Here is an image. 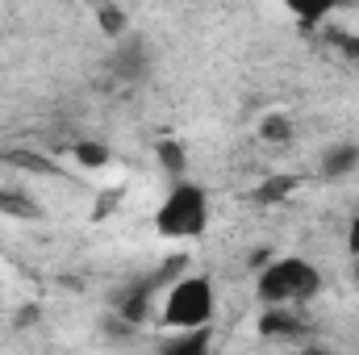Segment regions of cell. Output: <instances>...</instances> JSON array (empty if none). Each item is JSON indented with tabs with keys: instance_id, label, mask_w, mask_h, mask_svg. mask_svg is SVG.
I'll list each match as a JSON object with an SVG mask.
<instances>
[{
	"instance_id": "4",
	"label": "cell",
	"mask_w": 359,
	"mask_h": 355,
	"mask_svg": "<svg viewBox=\"0 0 359 355\" xmlns=\"http://www.w3.org/2000/svg\"><path fill=\"white\" fill-rule=\"evenodd\" d=\"M359 168V147H334L326 159H322V172L326 176H351Z\"/></svg>"
},
{
	"instance_id": "11",
	"label": "cell",
	"mask_w": 359,
	"mask_h": 355,
	"mask_svg": "<svg viewBox=\"0 0 359 355\" xmlns=\"http://www.w3.org/2000/svg\"><path fill=\"white\" fill-rule=\"evenodd\" d=\"M268 138H288V121H268Z\"/></svg>"
},
{
	"instance_id": "9",
	"label": "cell",
	"mask_w": 359,
	"mask_h": 355,
	"mask_svg": "<svg viewBox=\"0 0 359 355\" xmlns=\"http://www.w3.org/2000/svg\"><path fill=\"white\" fill-rule=\"evenodd\" d=\"M96 17H100V29H104L109 38H121V34H126V13H117V8H100Z\"/></svg>"
},
{
	"instance_id": "5",
	"label": "cell",
	"mask_w": 359,
	"mask_h": 355,
	"mask_svg": "<svg viewBox=\"0 0 359 355\" xmlns=\"http://www.w3.org/2000/svg\"><path fill=\"white\" fill-rule=\"evenodd\" d=\"M155 151H159V163H163V172H168V176H176V180H184V168H188V151L180 147L176 138H163Z\"/></svg>"
},
{
	"instance_id": "8",
	"label": "cell",
	"mask_w": 359,
	"mask_h": 355,
	"mask_svg": "<svg viewBox=\"0 0 359 355\" xmlns=\"http://www.w3.org/2000/svg\"><path fill=\"white\" fill-rule=\"evenodd\" d=\"M297 322L288 318V309H268L264 314V322H259V330L268 335V339H288V330H292Z\"/></svg>"
},
{
	"instance_id": "3",
	"label": "cell",
	"mask_w": 359,
	"mask_h": 355,
	"mask_svg": "<svg viewBox=\"0 0 359 355\" xmlns=\"http://www.w3.org/2000/svg\"><path fill=\"white\" fill-rule=\"evenodd\" d=\"M217 318V284L209 276H180L159 301V322L176 335H201Z\"/></svg>"
},
{
	"instance_id": "12",
	"label": "cell",
	"mask_w": 359,
	"mask_h": 355,
	"mask_svg": "<svg viewBox=\"0 0 359 355\" xmlns=\"http://www.w3.org/2000/svg\"><path fill=\"white\" fill-rule=\"evenodd\" d=\"M292 355H334V351H326V347H318V343H313V347H301V351H292Z\"/></svg>"
},
{
	"instance_id": "1",
	"label": "cell",
	"mask_w": 359,
	"mask_h": 355,
	"mask_svg": "<svg viewBox=\"0 0 359 355\" xmlns=\"http://www.w3.org/2000/svg\"><path fill=\"white\" fill-rule=\"evenodd\" d=\"M209 222H213V201H209V188L196 180H176L155 209V234L168 243L201 239L209 230Z\"/></svg>"
},
{
	"instance_id": "13",
	"label": "cell",
	"mask_w": 359,
	"mask_h": 355,
	"mask_svg": "<svg viewBox=\"0 0 359 355\" xmlns=\"http://www.w3.org/2000/svg\"><path fill=\"white\" fill-rule=\"evenodd\" d=\"M351 280H355V288H359V260L351 264Z\"/></svg>"
},
{
	"instance_id": "7",
	"label": "cell",
	"mask_w": 359,
	"mask_h": 355,
	"mask_svg": "<svg viewBox=\"0 0 359 355\" xmlns=\"http://www.w3.org/2000/svg\"><path fill=\"white\" fill-rule=\"evenodd\" d=\"M159 355H209V335H176Z\"/></svg>"
},
{
	"instance_id": "2",
	"label": "cell",
	"mask_w": 359,
	"mask_h": 355,
	"mask_svg": "<svg viewBox=\"0 0 359 355\" xmlns=\"http://www.w3.org/2000/svg\"><path fill=\"white\" fill-rule=\"evenodd\" d=\"M322 293V272L305 255H276L255 276V297L268 309H297Z\"/></svg>"
},
{
	"instance_id": "10",
	"label": "cell",
	"mask_w": 359,
	"mask_h": 355,
	"mask_svg": "<svg viewBox=\"0 0 359 355\" xmlns=\"http://www.w3.org/2000/svg\"><path fill=\"white\" fill-rule=\"evenodd\" d=\"M347 251H351V260H359V209L351 213V222H347Z\"/></svg>"
},
{
	"instance_id": "6",
	"label": "cell",
	"mask_w": 359,
	"mask_h": 355,
	"mask_svg": "<svg viewBox=\"0 0 359 355\" xmlns=\"http://www.w3.org/2000/svg\"><path fill=\"white\" fill-rule=\"evenodd\" d=\"M72 155H76V163H80V168H88V172L104 168V163L113 159V151H109L104 142H80V147H76Z\"/></svg>"
}]
</instances>
